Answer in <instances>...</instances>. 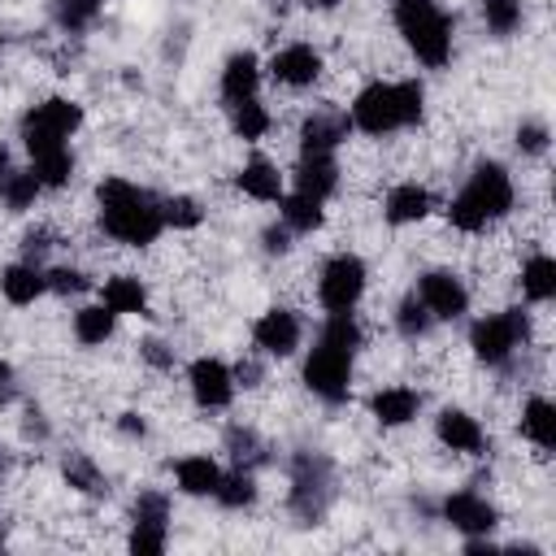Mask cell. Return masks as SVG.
Masks as SVG:
<instances>
[{
	"label": "cell",
	"mask_w": 556,
	"mask_h": 556,
	"mask_svg": "<svg viewBox=\"0 0 556 556\" xmlns=\"http://www.w3.org/2000/svg\"><path fill=\"white\" fill-rule=\"evenodd\" d=\"M96 200H100V226L113 239L130 243V248L152 243L161 235V226H165L161 204L148 191H139L135 182H126V178H104L96 187Z\"/></svg>",
	"instance_id": "1"
},
{
	"label": "cell",
	"mask_w": 556,
	"mask_h": 556,
	"mask_svg": "<svg viewBox=\"0 0 556 556\" xmlns=\"http://www.w3.org/2000/svg\"><path fill=\"white\" fill-rule=\"evenodd\" d=\"M421 117V83H374L352 100V126L365 135H387Z\"/></svg>",
	"instance_id": "2"
},
{
	"label": "cell",
	"mask_w": 556,
	"mask_h": 556,
	"mask_svg": "<svg viewBox=\"0 0 556 556\" xmlns=\"http://www.w3.org/2000/svg\"><path fill=\"white\" fill-rule=\"evenodd\" d=\"M508 208H513V182H508L504 165L491 161V165H478V169L469 174V182H465V191L452 200L447 217H452L456 230H482L486 222L504 217Z\"/></svg>",
	"instance_id": "3"
},
{
	"label": "cell",
	"mask_w": 556,
	"mask_h": 556,
	"mask_svg": "<svg viewBox=\"0 0 556 556\" xmlns=\"http://www.w3.org/2000/svg\"><path fill=\"white\" fill-rule=\"evenodd\" d=\"M395 26L426 65H443L452 52V22L434 0H400L395 4Z\"/></svg>",
	"instance_id": "4"
},
{
	"label": "cell",
	"mask_w": 556,
	"mask_h": 556,
	"mask_svg": "<svg viewBox=\"0 0 556 556\" xmlns=\"http://www.w3.org/2000/svg\"><path fill=\"white\" fill-rule=\"evenodd\" d=\"M304 387L313 395H321L326 404L348 400V387H352V348H343V343H334V339L321 334L317 348L304 361Z\"/></svg>",
	"instance_id": "5"
},
{
	"label": "cell",
	"mask_w": 556,
	"mask_h": 556,
	"mask_svg": "<svg viewBox=\"0 0 556 556\" xmlns=\"http://www.w3.org/2000/svg\"><path fill=\"white\" fill-rule=\"evenodd\" d=\"M78 122H83V109H78L74 100H61V96H56V100L35 104V109L22 117V139H26L30 156H35V152H48V148H65V135H74Z\"/></svg>",
	"instance_id": "6"
},
{
	"label": "cell",
	"mask_w": 556,
	"mask_h": 556,
	"mask_svg": "<svg viewBox=\"0 0 556 556\" xmlns=\"http://www.w3.org/2000/svg\"><path fill=\"white\" fill-rule=\"evenodd\" d=\"M521 339H526V313L521 308H508L500 317H482L469 330V343H473L478 361H486V365H504Z\"/></svg>",
	"instance_id": "7"
},
{
	"label": "cell",
	"mask_w": 556,
	"mask_h": 556,
	"mask_svg": "<svg viewBox=\"0 0 556 556\" xmlns=\"http://www.w3.org/2000/svg\"><path fill=\"white\" fill-rule=\"evenodd\" d=\"M326 500H330V465L321 456H313V452L295 456V469H291V508L304 521H313V517H321Z\"/></svg>",
	"instance_id": "8"
},
{
	"label": "cell",
	"mask_w": 556,
	"mask_h": 556,
	"mask_svg": "<svg viewBox=\"0 0 556 556\" xmlns=\"http://www.w3.org/2000/svg\"><path fill=\"white\" fill-rule=\"evenodd\" d=\"M321 304L330 308V313H348L356 300H361V291H365V265H361V256H330L326 261V269H321Z\"/></svg>",
	"instance_id": "9"
},
{
	"label": "cell",
	"mask_w": 556,
	"mask_h": 556,
	"mask_svg": "<svg viewBox=\"0 0 556 556\" xmlns=\"http://www.w3.org/2000/svg\"><path fill=\"white\" fill-rule=\"evenodd\" d=\"M417 295H421V304L430 308V317H443V321H456V317L465 313V304H469V291H465L460 278L447 274V269H430V274L421 278Z\"/></svg>",
	"instance_id": "10"
},
{
	"label": "cell",
	"mask_w": 556,
	"mask_h": 556,
	"mask_svg": "<svg viewBox=\"0 0 556 556\" xmlns=\"http://www.w3.org/2000/svg\"><path fill=\"white\" fill-rule=\"evenodd\" d=\"M191 395H195V404H204V408H226L230 395H235V374H230L222 361L200 356V361L191 365Z\"/></svg>",
	"instance_id": "11"
},
{
	"label": "cell",
	"mask_w": 556,
	"mask_h": 556,
	"mask_svg": "<svg viewBox=\"0 0 556 556\" xmlns=\"http://www.w3.org/2000/svg\"><path fill=\"white\" fill-rule=\"evenodd\" d=\"M252 339H256V348L269 352V356H291V352L300 348V321H295V313H287V308H269V313L252 326Z\"/></svg>",
	"instance_id": "12"
},
{
	"label": "cell",
	"mask_w": 556,
	"mask_h": 556,
	"mask_svg": "<svg viewBox=\"0 0 556 556\" xmlns=\"http://www.w3.org/2000/svg\"><path fill=\"white\" fill-rule=\"evenodd\" d=\"M269 70H274V78L287 83V87H308V83L321 74V56H317L308 43H291V48H282V52L269 61Z\"/></svg>",
	"instance_id": "13"
},
{
	"label": "cell",
	"mask_w": 556,
	"mask_h": 556,
	"mask_svg": "<svg viewBox=\"0 0 556 556\" xmlns=\"http://www.w3.org/2000/svg\"><path fill=\"white\" fill-rule=\"evenodd\" d=\"M339 139H348V117L317 113L300 126V156H330Z\"/></svg>",
	"instance_id": "14"
},
{
	"label": "cell",
	"mask_w": 556,
	"mask_h": 556,
	"mask_svg": "<svg viewBox=\"0 0 556 556\" xmlns=\"http://www.w3.org/2000/svg\"><path fill=\"white\" fill-rule=\"evenodd\" d=\"M443 517H447L456 530H465V534H486V530L495 526V508H491L482 495H469V491L452 495V500L443 504Z\"/></svg>",
	"instance_id": "15"
},
{
	"label": "cell",
	"mask_w": 556,
	"mask_h": 556,
	"mask_svg": "<svg viewBox=\"0 0 556 556\" xmlns=\"http://www.w3.org/2000/svg\"><path fill=\"white\" fill-rule=\"evenodd\" d=\"M256 83H261L256 56H252V52H235V56L226 61V70H222V96H226L230 104L252 100V96H256Z\"/></svg>",
	"instance_id": "16"
},
{
	"label": "cell",
	"mask_w": 556,
	"mask_h": 556,
	"mask_svg": "<svg viewBox=\"0 0 556 556\" xmlns=\"http://www.w3.org/2000/svg\"><path fill=\"white\" fill-rule=\"evenodd\" d=\"M369 408H374V417H378L382 426H404V421L417 417L421 395L408 391V387H387V391H378V395L369 400Z\"/></svg>",
	"instance_id": "17"
},
{
	"label": "cell",
	"mask_w": 556,
	"mask_h": 556,
	"mask_svg": "<svg viewBox=\"0 0 556 556\" xmlns=\"http://www.w3.org/2000/svg\"><path fill=\"white\" fill-rule=\"evenodd\" d=\"M434 430H439V439H443L452 452H478V447H482V426H478L469 413H460V408H443Z\"/></svg>",
	"instance_id": "18"
},
{
	"label": "cell",
	"mask_w": 556,
	"mask_h": 556,
	"mask_svg": "<svg viewBox=\"0 0 556 556\" xmlns=\"http://www.w3.org/2000/svg\"><path fill=\"white\" fill-rule=\"evenodd\" d=\"M339 182V169H334V156H300V169H295V191L313 195V200H326Z\"/></svg>",
	"instance_id": "19"
},
{
	"label": "cell",
	"mask_w": 556,
	"mask_h": 556,
	"mask_svg": "<svg viewBox=\"0 0 556 556\" xmlns=\"http://www.w3.org/2000/svg\"><path fill=\"white\" fill-rule=\"evenodd\" d=\"M239 191L243 195H252V200H282V174L269 165V161H248L243 169H239Z\"/></svg>",
	"instance_id": "20"
},
{
	"label": "cell",
	"mask_w": 556,
	"mask_h": 556,
	"mask_svg": "<svg viewBox=\"0 0 556 556\" xmlns=\"http://www.w3.org/2000/svg\"><path fill=\"white\" fill-rule=\"evenodd\" d=\"M426 213H430V195H426V187H417V182H404V187H395V191L387 195V217H391L395 226L421 222Z\"/></svg>",
	"instance_id": "21"
},
{
	"label": "cell",
	"mask_w": 556,
	"mask_h": 556,
	"mask_svg": "<svg viewBox=\"0 0 556 556\" xmlns=\"http://www.w3.org/2000/svg\"><path fill=\"white\" fill-rule=\"evenodd\" d=\"M43 287H48V278H43L35 265H9V269L0 274V291H4L9 304H30Z\"/></svg>",
	"instance_id": "22"
},
{
	"label": "cell",
	"mask_w": 556,
	"mask_h": 556,
	"mask_svg": "<svg viewBox=\"0 0 556 556\" xmlns=\"http://www.w3.org/2000/svg\"><path fill=\"white\" fill-rule=\"evenodd\" d=\"M217 478H222V469H217L208 456H187V460H178V486H182L187 495H213V491H217Z\"/></svg>",
	"instance_id": "23"
},
{
	"label": "cell",
	"mask_w": 556,
	"mask_h": 556,
	"mask_svg": "<svg viewBox=\"0 0 556 556\" xmlns=\"http://www.w3.org/2000/svg\"><path fill=\"white\" fill-rule=\"evenodd\" d=\"M104 304L113 308V313H143V304H148V291L139 287V278H109L104 282Z\"/></svg>",
	"instance_id": "24"
},
{
	"label": "cell",
	"mask_w": 556,
	"mask_h": 556,
	"mask_svg": "<svg viewBox=\"0 0 556 556\" xmlns=\"http://www.w3.org/2000/svg\"><path fill=\"white\" fill-rule=\"evenodd\" d=\"M113 308L109 304H91V308H78L74 313V334L83 339V343H104L109 334H113Z\"/></svg>",
	"instance_id": "25"
},
{
	"label": "cell",
	"mask_w": 556,
	"mask_h": 556,
	"mask_svg": "<svg viewBox=\"0 0 556 556\" xmlns=\"http://www.w3.org/2000/svg\"><path fill=\"white\" fill-rule=\"evenodd\" d=\"M521 430L539 443V447H552L556 443V408L547 400H530L526 413H521Z\"/></svg>",
	"instance_id": "26"
},
{
	"label": "cell",
	"mask_w": 556,
	"mask_h": 556,
	"mask_svg": "<svg viewBox=\"0 0 556 556\" xmlns=\"http://www.w3.org/2000/svg\"><path fill=\"white\" fill-rule=\"evenodd\" d=\"M30 169L39 178V187H61L70 178V169H74V156H70V148H48V152H35Z\"/></svg>",
	"instance_id": "27"
},
{
	"label": "cell",
	"mask_w": 556,
	"mask_h": 556,
	"mask_svg": "<svg viewBox=\"0 0 556 556\" xmlns=\"http://www.w3.org/2000/svg\"><path fill=\"white\" fill-rule=\"evenodd\" d=\"M282 222H287V230H317L321 226V200H313L304 191L287 195L282 200Z\"/></svg>",
	"instance_id": "28"
},
{
	"label": "cell",
	"mask_w": 556,
	"mask_h": 556,
	"mask_svg": "<svg viewBox=\"0 0 556 556\" xmlns=\"http://www.w3.org/2000/svg\"><path fill=\"white\" fill-rule=\"evenodd\" d=\"M521 287L530 300H552L556 295V261L552 256H534L521 274Z\"/></svg>",
	"instance_id": "29"
},
{
	"label": "cell",
	"mask_w": 556,
	"mask_h": 556,
	"mask_svg": "<svg viewBox=\"0 0 556 556\" xmlns=\"http://www.w3.org/2000/svg\"><path fill=\"white\" fill-rule=\"evenodd\" d=\"M226 508H248L252 500H256V482H252V473L239 465L235 473H226V478H217V491H213Z\"/></svg>",
	"instance_id": "30"
},
{
	"label": "cell",
	"mask_w": 556,
	"mask_h": 556,
	"mask_svg": "<svg viewBox=\"0 0 556 556\" xmlns=\"http://www.w3.org/2000/svg\"><path fill=\"white\" fill-rule=\"evenodd\" d=\"M0 195H4V204L13 208V213H22V208H30L35 204V195H39V178H35V169L30 174H4V182H0Z\"/></svg>",
	"instance_id": "31"
},
{
	"label": "cell",
	"mask_w": 556,
	"mask_h": 556,
	"mask_svg": "<svg viewBox=\"0 0 556 556\" xmlns=\"http://www.w3.org/2000/svg\"><path fill=\"white\" fill-rule=\"evenodd\" d=\"M430 308L421 304V295H404L400 300V313H395V326H400V334H408V339H421L426 330H430Z\"/></svg>",
	"instance_id": "32"
},
{
	"label": "cell",
	"mask_w": 556,
	"mask_h": 556,
	"mask_svg": "<svg viewBox=\"0 0 556 556\" xmlns=\"http://www.w3.org/2000/svg\"><path fill=\"white\" fill-rule=\"evenodd\" d=\"M269 130V113L256 104V96L252 100H239L235 104V135L239 139H261Z\"/></svg>",
	"instance_id": "33"
},
{
	"label": "cell",
	"mask_w": 556,
	"mask_h": 556,
	"mask_svg": "<svg viewBox=\"0 0 556 556\" xmlns=\"http://www.w3.org/2000/svg\"><path fill=\"white\" fill-rule=\"evenodd\" d=\"M482 17L495 35H508L521 22V0H482Z\"/></svg>",
	"instance_id": "34"
},
{
	"label": "cell",
	"mask_w": 556,
	"mask_h": 556,
	"mask_svg": "<svg viewBox=\"0 0 556 556\" xmlns=\"http://www.w3.org/2000/svg\"><path fill=\"white\" fill-rule=\"evenodd\" d=\"M96 13H100V0H61V4H56V22H61L65 30H83V26H91Z\"/></svg>",
	"instance_id": "35"
},
{
	"label": "cell",
	"mask_w": 556,
	"mask_h": 556,
	"mask_svg": "<svg viewBox=\"0 0 556 556\" xmlns=\"http://www.w3.org/2000/svg\"><path fill=\"white\" fill-rule=\"evenodd\" d=\"M161 217H165V226L191 230V226H200V204H195L191 195H174V200L161 204Z\"/></svg>",
	"instance_id": "36"
},
{
	"label": "cell",
	"mask_w": 556,
	"mask_h": 556,
	"mask_svg": "<svg viewBox=\"0 0 556 556\" xmlns=\"http://www.w3.org/2000/svg\"><path fill=\"white\" fill-rule=\"evenodd\" d=\"M130 552H139V556H161V552H165V526H156V521H135V530H130Z\"/></svg>",
	"instance_id": "37"
},
{
	"label": "cell",
	"mask_w": 556,
	"mask_h": 556,
	"mask_svg": "<svg viewBox=\"0 0 556 556\" xmlns=\"http://www.w3.org/2000/svg\"><path fill=\"white\" fill-rule=\"evenodd\" d=\"M65 478H70V486H78V491H91V495H100V491H104V482H100L96 465H91V460H83V456H70V460H65Z\"/></svg>",
	"instance_id": "38"
},
{
	"label": "cell",
	"mask_w": 556,
	"mask_h": 556,
	"mask_svg": "<svg viewBox=\"0 0 556 556\" xmlns=\"http://www.w3.org/2000/svg\"><path fill=\"white\" fill-rule=\"evenodd\" d=\"M226 447H230V456H235L239 465H243V460H248V465H252V460H261V439H256L252 430L230 426V430H226Z\"/></svg>",
	"instance_id": "39"
},
{
	"label": "cell",
	"mask_w": 556,
	"mask_h": 556,
	"mask_svg": "<svg viewBox=\"0 0 556 556\" xmlns=\"http://www.w3.org/2000/svg\"><path fill=\"white\" fill-rule=\"evenodd\" d=\"M165 517H169V504H165V495H139L135 500V521H156V526H165Z\"/></svg>",
	"instance_id": "40"
},
{
	"label": "cell",
	"mask_w": 556,
	"mask_h": 556,
	"mask_svg": "<svg viewBox=\"0 0 556 556\" xmlns=\"http://www.w3.org/2000/svg\"><path fill=\"white\" fill-rule=\"evenodd\" d=\"M48 278V287L56 291V295H78V291H87V278L78 274V269H52V274H43Z\"/></svg>",
	"instance_id": "41"
},
{
	"label": "cell",
	"mask_w": 556,
	"mask_h": 556,
	"mask_svg": "<svg viewBox=\"0 0 556 556\" xmlns=\"http://www.w3.org/2000/svg\"><path fill=\"white\" fill-rule=\"evenodd\" d=\"M517 148H521V152H543V148H547V126H543V122L517 126Z\"/></svg>",
	"instance_id": "42"
},
{
	"label": "cell",
	"mask_w": 556,
	"mask_h": 556,
	"mask_svg": "<svg viewBox=\"0 0 556 556\" xmlns=\"http://www.w3.org/2000/svg\"><path fill=\"white\" fill-rule=\"evenodd\" d=\"M143 356H148V361H152V365H161V369H165V365H169V361H174V356H169V352H165V343H156V339H148V343H143Z\"/></svg>",
	"instance_id": "43"
},
{
	"label": "cell",
	"mask_w": 556,
	"mask_h": 556,
	"mask_svg": "<svg viewBox=\"0 0 556 556\" xmlns=\"http://www.w3.org/2000/svg\"><path fill=\"white\" fill-rule=\"evenodd\" d=\"M287 239H291V235H287V226H282V230H278V226H274V230H265V252H287Z\"/></svg>",
	"instance_id": "44"
},
{
	"label": "cell",
	"mask_w": 556,
	"mask_h": 556,
	"mask_svg": "<svg viewBox=\"0 0 556 556\" xmlns=\"http://www.w3.org/2000/svg\"><path fill=\"white\" fill-rule=\"evenodd\" d=\"M235 378H239L243 387H256V378H261V365H256V361H239V369H235Z\"/></svg>",
	"instance_id": "45"
},
{
	"label": "cell",
	"mask_w": 556,
	"mask_h": 556,
	"mask_svg": "<svg viewBox=\"0 0 556 556\" xmlns=\"http://www.w3.org/2000/svg\"><path fill=\"white\" fill-rule=\"evenodd\" d=\"M4 400H13V369L9 365H0V404Z\"/></svg>",
	"instance_id": "46"
},
{
	"label": "cell",
	"mask_w": 556,
	"mask_h": 556,
	"mask_svg": "<svg viewBox=\"0 0 556 556\" xmlns=\"http://www.w3.org/2000/svg\"><path fill=\"white\" fill-rule=\"evenodd\" d=\"M43 248H48V235H26V252H30V256H39Z\"/></svg>",
	"instance_id": "47"
},
{
	"label": "cell",
	"mask_w": 556,
	"mask_h": 556,
	"mask_svg": "<svg viewBox=\"0 0 556 556\" xmlns=\"http://www.w3.org/2000/svg\"><path fill=\"white\" fill-rule=\"evenodd\" d=\"M122 430H126V434H143V421H139L135 413H126V417H122Z\"/></svg>",
	"instance_id": "48"
},
{
	"label": "cell",
	"mask_w": 556,
	"mask_h": 556,
	"mask_svg": "<svg viewBox=\"0 0 556 556\" xmlns=\"http://www.w3.org/2000/svg\"><path fill=\"white\" fill-rule=\"evenodd\" d=\"M304 4H308V9H334L339 0H304Z\"/></svg>",
	"instance_id": "49"
},
{
	"label": "cell",
	"mask_w": 556,
	"mask_h": 556,
	"mask_svg": "<svg viewBox=\"0 0 556 556\" xmlns=\"http://www.w3.org/2000/svg\"><path fill=\"white\" fill-rule=\"evenodd\" d=\"M4 174H9V152H4V143H0V182H4Z\"/></svg>",
	"instance_id": "50"
}]
</instances>
